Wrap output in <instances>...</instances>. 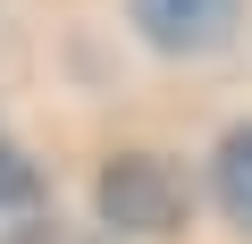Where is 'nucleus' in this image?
<instances>
[{"label": "nucleus", "mask_w": 252, "mask_h": 244, "mask_svg": "<svg viewBox=\"0 0 252 244\" xmlns=\"http://www.w3.org/2000/svg\"><path fill=\"white\" fill-rule=\"evenodd\" d=\"M101 219L126 227V236H168L185 219V185L152 160V152H118L101 169Z\"/></svg>", "instance_id": "f257e3e1"}, {"label": "nucleus", "mask_w": 252, "mask_h": 244, "mask_svg": "<svg viewBox=\"0 0 252 244\" xmlns=\"http://www.w3.org/2000/svg\"><path fill=\"white\" fill-rule=\"evenodd\" d=\"M135 26L152 51L193 59V51H219L235 34V0H135Z\"/></svg>", "instance_id": "f03ea898"}, {"label": "nucleus", "mask_w": 252, "mask_h": 244, "mask_svg": "<svg viewBox=\"0 0 252 244\" xmlns=\"http://www.w3.org/2000/svg\"><path fill=\"white\" fill-rule=\"evenodd\" d=\"M51 236V194H42V169L0 143V244H42Z\"/></svg>", "instance_id": "7ed1b4c3"}, {"label": "nucleus", "mask_w": 252, "mask_h": 244, "mask_svg": "<svg viewBox=\"0 0 252 244\" xmlns=\"http://www.w3.org/2000/svg\"><path fill=\"white\" fill-rule=\"evenodd\" d=\"M210 185H219V210L252 236V127H235L227 143H219V160H210Z\"/></svg>", "instance_id": "20e7f679"}]
</instances>
